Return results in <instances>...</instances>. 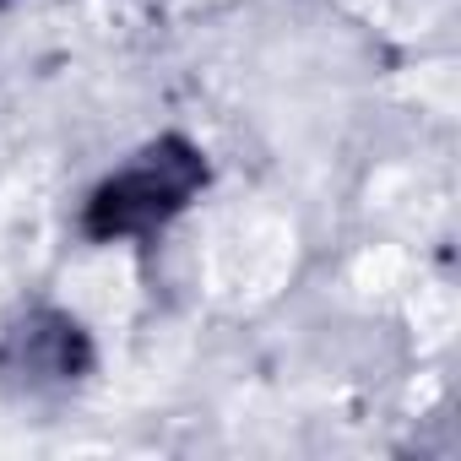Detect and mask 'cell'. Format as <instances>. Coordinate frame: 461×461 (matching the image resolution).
<instances>
[{"mask_svg":"<svg viewBox=\"0 0 461 461\" xmlns=\"http://www.w3.org/2000/svg\"><path fill=\"white\" fill-rule=\"evenodd\" d=\"M206 190V152L185 136H158L131 152L82 206V234L93 245H125L168 228Z\"/></svg>","mask_w":461,"mask_h":461,"instance_id":"6da1fadb","label":"cell"},{"mask_svg":"<svg viewBox=\"0 0 461 461\" xmlns=\"http://www.w3.org/2000/svg\"><path fill=\"white\" fill-rule=\"evenodd\" d=\"M87 369H93V342L77 315L33 310L0 337V391L12 396H44L77 385Z\"/></svg>","mask_w":461,"mask_h":461,"instance_id":"7a4b0ae2","label":"cell"}]
</instances>
